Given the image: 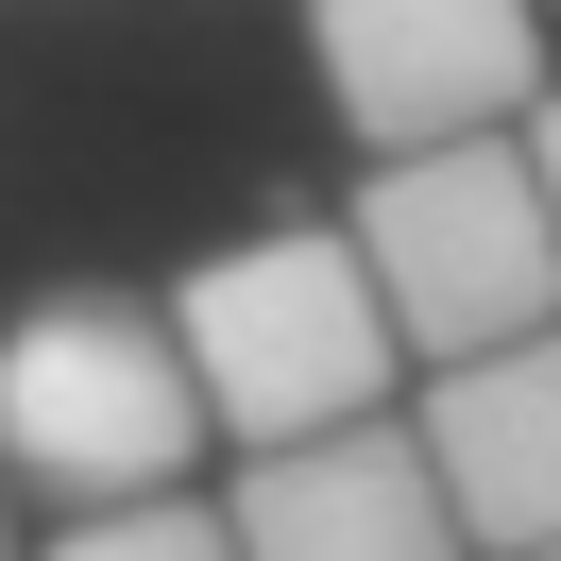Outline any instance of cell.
I'll return each mask as SVG.
<instances>
[{
	"label": "cell",
	"mask_w": 561,
	"mask_h": 561,
	"mask_svg": "<svg viewBox=\"0 0 561 561\" xmlns=\"http://www.w3.org/2000/svg\"><path fill=\"white\" fill-rule=\"evenodd\" d=\"M171 341H187V391L239 459H289V443H341V425H391V307L357 273L341 221H255V239L187 255L171 289Z\"/></svg>",
	"instance_id": "6da1fadb"
},
{
	"label": "cell",
	"mask_w": 561,
	"mask_h": 561,
	"mask_svg": "<svg viewBox=\"0 0 561 561\" xmlns=\"http://www.w3.org/2000/svg\"><path fill=\"white\" fill-rule=\"evenodd\" d=\"M0 561H18V493H0Z\"/></svg>",
	"instance_id": "9c48e42d"
},
{
	"label": "cell",
	"mask_w": 561,
	"mask_h": 561,
	"mask_svg": "<svg viewBox=\"0 0 561 561\" xmlns=\"http://www.w3.org/2000/svg\"><path fill=\"white\" fill-rule=\"evenodd\" d=\"M205 391L153 289H35L0 323V493H35L51 527L85 511H153L205 459Z\"/></svg>",
	"instance_id": "7a4b0ae2"
},
{
	"label": "cell",
	"mask_w": 561,
	"mask_h": 561,
	"mask_svg": "<svg viewBox=\"0 0 561 561\" xmlns=\"http://www.w3.org/2000/svg\"><path fill=\"white\" fill-rule=\"evenodd\" d=\"M545 561H561V545H545Z\"/></svg>",
	"instance_id": "30bf717a"
},
{
	"label": "cell",
	"mask_w": 561,
	"mask_h": 561,
	"mask_svg": "<svg viewBox=\"0 0 561 561\" xmlns=\"http://www.w3.org/2000/svg\"><path fill=\"white\" fill-rule=\"evenodd\" d=\"M409 443H425V477H443V511H459L477 561H545L561 545V341H511V357L425 375Z\"/></svg>",
	"instance_id": "8992f818"
},
{
	"label": "cell",
	"mask_w": 561,
	"mask_h": 561,
	"mask_svg": "<svg viewBox=\"0 0 561 561\" xmlns=\"http://www.w3.org/2000/svg\"><path fill=\"white\" fill-rule=\"evenodd\" d=\"M221 527H239V561H477L409 425H341V443L239 459L221 477Z\"/></svg>",
	"instance_id": "5b68a950"
},
{
	"label": "cell",
	"mask_w": 561,
	"mask_h": 561,
	"mask_svg": "<svg viewBox=\"0 0 561 561\" xmlns=\"http://www.w3.org/2000/svg\"><path fill=\"white\" fill-rule=\"evenodd\" d=\"M341 239H357V273H375V307H391V357H425V375L561 341V221H545V187H527L511 137L375 171L341 205Z\"/></svg>",
	"instance_id": "3957f363"
},
{
	"label": "cell",
	"mask_w": 561,
	"mask_h": 561,
	"mask_svg": "<svg viewBox=\"0 0 561 561\" xmlns=\"http://www.w3.org/2000/svg\"><path fill=\"white\" fill-rule=\"evenodd\" d=\"M35 561H239V527H221L205 493H153V511H85V527H51Z\"/></svg>",
	"instance_id": "52a82bcc"
},
{
	"label": "cell",
	"mask_w": 561,
	"mask_h": 561,
	"mask_svg": "<svg viewBox=\"0 0 561 561\" xmlns=\"http://www.w3.org/2000/svg\"><path fill=\"white\" fill-rule=\"evenodd\" d=\"M511 153H527V187H545V221H561V85L527 103V137H511Z\"/></svg>",
	"instance_id": "ba28073f"
},
{
	"label": "cell",
	"mask_w": 561,
	"mask_h": 561,
	"mask_svg": "<svg viewBox=\"0 0 561 561\" xmlns=\"http://www.w3.org/2000/svg\"><path fill=\"white\" fill-rule=\"evenodd\" d=\"M307 51L323 103L375 137V171L527 137L545 103V0H307Z\"/></svg>",
	"instance_id": "277c9868"
}]
</instances>
